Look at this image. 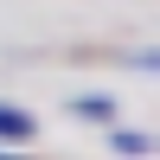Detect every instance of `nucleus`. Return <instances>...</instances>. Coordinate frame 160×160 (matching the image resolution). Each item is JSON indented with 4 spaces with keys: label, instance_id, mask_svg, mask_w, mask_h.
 Returning a JSON list of instances; mask_svg holds the SVG:
<instances>
[{
    "label": "nucleus",
    "instance_id": "f257e3e1",
    "mask_svg": "<svg viewBox=\"0 0 160 160\" xmlns=\"http://www.w3.org/2000/svg\"><path fill=\"white\" fill-rule=\"evenodd\" d=\"M26 141H32V115L0 102V148H26Z\"/></svg>",
    "mask_w": 160,
    "mask_h": 160
},
{
    "label": "nucleus",
    "instance_id": "f03ea898",
    "mask_svg": "<svg viewBox=\"0 0 160 160\" xmlns=\"http://www.w3.org/2000/svg\"><path fill=\"white\" fill-rule=\"evenodd\" d=\"M109 148L122 154V160H148V154H154V141H148V135H135V128H109Z\"/></svg>",
    "mask_w": 160,
    "mask_h": 160
},
{
    "label": "nucleus",
    "instance_id": "7ed1b4c3",
    "mask_svg": "<svg viewBox=\"0 0 160 160\" xmlns=\"http://www.w3.org/2000/svg\"><path fill=\"white\" fill-rule=\"evenodd\" d=\"M77 115H83V122H115V102H109V96H83Z\"/></svg>",
    "mask_w": 160,
    "mask_h": 160
},
{
    "label": "nucleus",
    "instance_id": "20e7f679",
    "mask_svg": "<svg viewBox=\"0 0 160 160\" xmlns=\"http://www.w3.org/2000/svg\"><path fill=\"white\" fill-rule=\"evenodd\" d=\"M0 160H26V154H19V148H0Z\"/></svg>",
    "mask_w": 160,
    "mask_h": 160
}]
</instances>
